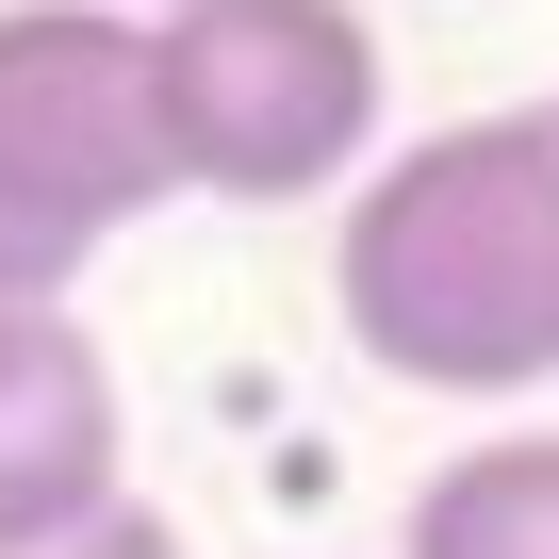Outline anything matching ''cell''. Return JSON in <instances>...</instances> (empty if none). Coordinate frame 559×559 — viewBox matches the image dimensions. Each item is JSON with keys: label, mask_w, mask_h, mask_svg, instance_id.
I'll return each instance as SVG.
<instances>
[{"label": "cell", "mask_w": 559, "mask_h": 559, "mask_svg": "<svg viewBox=\"0 0 559 559\" xmlns=\"http://www.w3.org/2000/svg\"><path fill=\"white\" fill-rule=\"evenodd\" d=\"M395 559H559V428H493V444L428 461Z\"/></svg>", "instance_id": "5"}, {"label": "cell", "mask_w": 559, "mask_h": 559, "mask_svg": "<svg viewBox=\"0 0 559 559\" xmlns=\"http://www.w3.org/2000/svg\"><path fill=\"white\" fill-rule=\"evenodd\" d=\"M165 198H346L379 165V34L362 0H181L148 17Z\"/></svg>", "instance_id": "2"}, {"label": "cell", "mask_w": 559, "mask_h": 559, "mask_svg": "<svg viewBox=\"0 0 559 559\" xmlns=\"http://www.w3.org/2000/svg\"><path fill=\"white\" fill-rule=\"evenodd\" d=\"M0 559H198V543H181V526H165L148 493H116L99 526H67V543H0Z\"/></svg>", "instance_id": "6"}, {"label": "cell", "mask_w": 559, "mask_h": 559, "mask_svg": "<svg viewBox=\"0 0 559 559\" xmlns=\"http://www.w3.org/2000/svg\"><path fill=\"white\" fill-rule=\"evenodd\" d=\"M330 313L395 395H543L559 379V132L543 99L444 116L346 181Z\"/></svg>", "instance_id": "1"}, {"label": "cell", "mask_w": 559, "mask_h": 559, "mask_svg": "<svg viewBox=\"0 0 559 559\" xmlns=\"http://www.w3.org/2000/svg\"><path fill=\"white\" fill-rule=\"evenodd\" d=\"M132 493V412L99 330L67 313H0V543H67Z\"/></svg>", "instance_id": "4"}, {"label": "cell", "mask_w": 559, "mask_h": 559, "mask_svg": "<svg viewBox=\"0 0 559 559\" xmlns=\"http://www.w3.org/2000/svg\"><path fill=\"white\" fill-rule=\"evenodd\" d=\"M165 198L148 17L0 0V313H67V280Z\"/></svg>", "instance_id": "3"}, {"label": "cell", "mask_w": 559, "mask_h": 559, "mask_svg": "<svg viewBox=\"0 0 559 559\" xmlns=\"http://www.w3.org/2000/svg\"><path fill=\"white\" fill-rule=\"evenodd\" d=\"M543 132H559V99H543Z\"/></svg>", "instance_id": "8"}, {"label": "cell", "mask_w": 559, "mask_h": 559, "mask_svg": "<svg viewBox=\"0 0 559 559\" xmlns=\"http://www.w3.org/2000/svg\"><path fill=\"white\" fill-rule=\"evenodd\" d=\"M83 17H181V0H83Z\"/></svg>", "instance_id": "7"}]
</instances>
